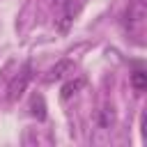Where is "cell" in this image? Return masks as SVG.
<instances>
[{"label": "cell", "instance_id": "obj_1", "mask_svg": "<svg viewBox=\"0 0 147 147\" xmlns=\"http://www.w3.org/2000/svg\"><path fill=\"white\" fill-rule=\"evenodd\" d=\"M145 21H147V0H131L126 7L124 25H126V32L136 37L138 41L145 32Z\"/></svg>", "mask_w": 147, "mask_h": 147}, {"label": "cell", "instance_id": "obj_2", "mask_svg": "<svg viewBox=\"0 0 147 147\" xmlns=\"http://www.w3.org/2000/svg\"><path fill=\"white\" fill-rule=\"evenodd\" d=\"M30 80H32V67L25 64V67L9 80V85H7V101H9V103L18 101V99L23 96V92H25V87H28Z\"/></svg>", "mask_w": 147, "mask_h": 147}, {"label": "cell", "instance_id": "obj_3", "mask_svg": "<svg viewBox=\"0 0 147 147\" xmlns=\"http://www.w3.org/2000/svg\"><path fill=\"white\" fill-rule=\"evenodd\" d=\"M71 69H74V62H71V60H60L55 67H51V69L46 71V76H44V83H55V80L64 78V76H67Z\"/></svg>", "mask_w": 147, "mask_h": 147}, {"label": "cell", "instance_id": "obj_4", "mask_svg": "<svg viewBox=\"0 0 147 147\" xmlns=\"http://www.w3.org/2000/svg\"><path fill=\"white\" fill-rule=\"evenodd\" d=\"M83 87H85V78H80V76H78V78H74V80H69V83H64V85H62L60 96H62V99H69V96H74L76 92H80Z\"/></svg>", "mask_w": 147, "mask_h": 147}, {"label": "cell", "instance_id": "obj_5", "mask_svg": "<svg viewBox=\"0 0 147 147\" xmlns=\"http://www.w3.org/2000/svg\"><path fill=\"white\" fill-rule=\"evenodd\" d=\"M131 85H133L136 92H142V90L147 87V74H145L142 69L133 71V74H131Z\"/></svg>", "mask_w": 147, "mask_h": 147}, {"label": "cell", "instance_id": "obj_6", "mask_svg": "<svg viewBox=\"0 0 147 147\" xmlns=\"http://www.w3.org/2000/svg\"><path fill=\"white\" fill-rule=\"evenodd\" d=\"M74 0H67L64 2V11H62V21H60V30H67L69 28V23H71V18H74Z\"/></svg>", "mask_w": 147, "mask_h": 147}, {"label": "cell", "instance_id": "obj_7", "mask_svg": "<svg viewBox=\"0 0 147 147\" xmlns=\"http://www.w3.org/2000/svg\"><path fill=\"white\" fill-rule=\"evenodd\" d=\"M32 115H34L37 119H44V117H46V110H44V99H41V96H34V99H32Z\"/></svg>", "mask_w": 147, "mask_h": 147}, {"label": "cell", "instance_id": "obj_8", "mask_svg": "<svg viewBox=\"0 0 147 147\" xmlns=\"http://www.w3.org/2000/svg\"><path fill=\"white\" fill-rule=\"evenodd\" d=\"M113 108H106L103 113H101V126H108L110 122H113V113H110Z\"/></svg>", "mask_w": 147, "mask_h": 147}]
</instances>
